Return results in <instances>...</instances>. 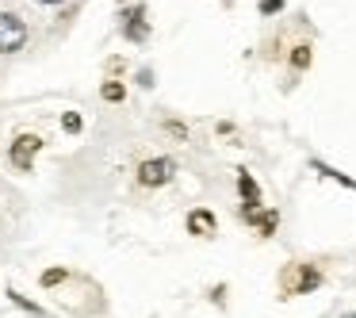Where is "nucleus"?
Instances as JSON below:
<instances>
[{"label": "nucleus", "instance_id": "obj_8", "mask_svg": "<svg viewBox=\"0 0 356 318\" xmlns=\"http://www.w3.org/2000/svg\"><path fill=\"white\" fill-rule=\"evenodd\" d=\"M127 35L131 39H146V19H142V8L131 12V24H127Z\"/></svg>", "mask_w": 356, "mask_h": 318}, {"label": "nucleus", "instance_id": "obj_4", "mask_svg": "<svg viewBox=\"0 0 356 318\" xmlns=\"http://www.w3.org/2000/svg\"><path fill=\"white\" fill-rule=\"evenodd\" d=\"M39 146H42L39 134H19V138L12 142L8 161L16 165V169H31V161H35V154H39Z\"/></svg>", "mask_w": 356, "mask_h": 318}, {"label": "nucleus", "instance_id": "obj_12", "mask_svg": "<svg viewBox=\"0 0 356 318\" xmlns=\"http://www.w3.org/2000/svg\"><path fill=\"white\" fill-rule=\"evenodd\" d=\"M62 127H65L70 134H77V131H81V116H77V111H70V116L62 119Z\"/></svg>", "mask_w": 356, "mask_h": 318}, {"label": "nucleus", "instance_id": "obj_11", "mask_svg": "<svg viewBox=\"0 0 356 318\" xmlns=\"http://www.w3.org/2000/svg\"><path fill=\"white\" fill-rule=\"evenodd\" d=\"M291 65H295V70H307V65H310V47H307V42H299V47L291 50Z\"/></svg>", "mask_w": 356, "mask_h": 318}, {"label": "nucleus", "instance_id": "obj_9", "mask_svg": "<svg viewBox=\"0 0 356 318\" xmlns=\"http://www.w3.org/2000/svg\"><path fill=\"white\" fill-rule=\"evenodd\" d=\"M100 96H104V100H108V104H119V100H123V96H127V88L119 85V81H104Z\"/></svg>", "mask_w": 356, "mask_h": 318}, {"label": "nucleus", "instance_id": "obj_1", "mask_svg": "<svg viewBox=\"0 0 356 318\" xmlns=\"http://www.w3.org/2000/svg\"><path fill=\"white\" fill-rule=\"evenodd\" d=\"M27 42V24L16 12H0V54H16Z\"/></svg>", "mask_w": 356, "mask_h": 318}, {"label": "nucleus", "instance_id": "obj_10", "mask_svg": "<svg viewBox=\"0 0 356 318\" xmlns=\"http://www.w3.org/2000/svg\"><path fill=\"white\" fill-rule=\"evenodd\" d=\"M314 173H322V177H333V180H341L345 188H353V192H356V180H353V177H345V173H337V169H330V165L314 161Z\"/></svg>", "mask_w": 356, "mask_h": 318}, {"label": "nucleus", "instance_id": "obj_14", "mask_svg": "<svg viewBox=\"0 0 356 318\" xmlns=\"http://www.w3.org/2000/svg\"><path fill=\"white\" fill-rule=\"evenodd\" d=\"M284 8V0H261V12L264 16H272V12H280Z\"/></svg>", "mask_w": 356, "mask_h": 318}, {"label": "nucleus", "instance_id": "obj_7", "mask_svg": "<svg viewBox=\"0 0 356 318\" xmlns=\"http://www.w3.org/2000/svg\"><path fill=\"white\" fill-rule=\"evenodd\" d=\"M249 218V223H257V226H261V234H264V238H268V234H276V223H280V215H276V211H253V215H245Z\"/></svg>", "mask_w": 356, "mask_h": 318}, {"label": "nucleus", "instance_id": "obj_16", "mask_svg": "<svg viewBox=\"0 0 356 318\" xmlns=\"http://www.w3.org/2000/svg\"><path fill=\"white\" fill-rule=\"evenodd\" d=\"M345 318H356V315H345Z\"/></svg>", "mask_w": 356, "mask_h": 318}, {"label": "nucleus", "instance_id": "obj_6", "mask_svg": "<svg viewBox=\"0 0 356 318\" xmlns=\"http://www.w3.org/2000/svg\"><path fill=\"white\" fill-rule=\"evenodd\" d=\"M188 230H192L195 238H211V234H215V215L203 211V207H195L192 215H188Z\"/></svg>", "mask_w": 356, "mask_h": 318}, {"label": "nucleus", "instance_id": "obj_15", "mask_svg": "<svg viewBox=\"0 0 356 318\" xmlns=\"http://www.w3.org/2000/svg\"><path fill=\"white\" fill-rule=\"evenodd\" d=\"M39 4H65V0H39Z\"/></svg>", "mask_w": 356, "mask_h": 318}, {"label": "nucleus", "instance_id": "obj_13", "mask_svg": "<svg viewBox=\"0 0 356 318\" xmlns=\"http://www.w3.org/2000/svg\"><path fill=\"white\" fill-rule=\"evenodd\" d=\"M58 280H65V269H47V272H42V284H58Z\"/></svg>", "mask_w": 356, "mask_h": 318}, {"label": "nucleus", "instance_id": "obj_2", "mask_svg": "<svg viewBox=\"0 0 356 318\" xmlns=\"http://www.w3.org/2000/svg\"><path fill=\"white\" fill-rule=\"evenodd\" d=\"M322 284V272L314 264H291L284 272V295H302V292H314Z\"/></svg>", "mask_w": 356, "mask_h": 318}, {"label": "nucleus", "instance_id": "obj_3", "mask_svg": "<svg viewBox=\"0 0 356 318\" xmlns=\"http://www.w3.org/2000/svg\"><path fill=\"white\" fill-rule=\"evenodd\" d=\"M177 177V161L172 157H154V161H142L138 165V184L142 188H161Z\"/></svg>", "mask_w": 356, "mask_h": 318}, {"label": "nucleus", "instance_id": "obj_5", "mask_svg": "<svg viewBox=\"0 0 356 318\" xmlns=\"http://www.w3.org/2000/svg\"><path fill=\"white\" fill-rule=\"evenodd\" d=\"M238 192H241V200H245V211H241V215H253V211H261V188H257V180L249 177L245 169L238 173Z\"/></svg>", "mask_w": 356, "mask_h": 318}]
</instances>
